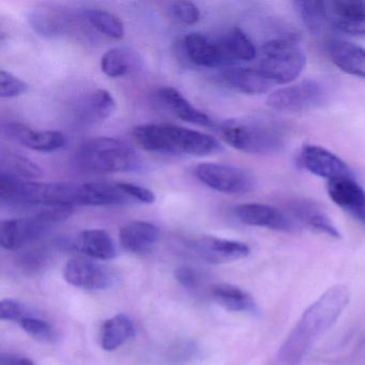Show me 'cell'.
Segmentation results:
<instances>
[{"label":"cell","instance_id":"11","mask_svg":"<svg viewBox=\"0 0 365 365\" xmlns=\"http://www.w3.org/2000/svg\"><path fill=\"white\" fill-rule=\"evenodd\" d=\"M189 245L195 254L209 264H221L237 262L247 257L250 254L249 245L245 243L215 236L194 239Z\"/></svg>","mask_w":365,"mask_h":365},{"label":"cell","instance_id":"14","mask_svg":"<svg viewBox=\"0 0 365 365\" xmlns=\"http://www.w3.org/2000/svg\"><path fill=\"white\" fill-rule=\"evenodd\" d=\"M4 135L9 140L39 153H53L65 146L67 140L59 131H41L31 129L19 123H8L3 125Z\"/></svg>","mask_w":365,"mask_h":365},{"label":"cell","instance_id":"21","mask_svg":"<svg viewBox=\"0 0 365 365\" xmlns=\"http://www.w3.org/2000/svg\"><path fill=\"white\" fill-rule=\"evenodd\" d=\"M331 61L344 73L365 78V48L343 39L329 43Z\"/></svg>","mask_w":365,"mask_h":365},{"label":"cell","instance_id":"39","mask_svg":"<svg viewBox=\"0 0 365 365\" xmlns=\"http://www.w3.org/2000/svg\"><path fill=\"white\" fill-rule=\"evenodd\" d=\"M26 316L24 307L18 301L5 299L0 302V319L20 322Z\"/></svg>","mask_w":365,"mask_h":365},{"label":"cell","instance_id":"19","mask_svg":"<svg viewBox=\"0 0 365 365\" xmlns=\"http://www.w3.org/2000/svg\"><path fill=\"white\" fill-rule=\"evenodd\" d=\"M133 200L119 187L118 182H88L78 185L76 206H120L133 204Z\"/></svg>","mask_w":365,"mask_h":365},{"label":"cell","instance_id":"20","mask_svg":"<svg viewBox=\"0 0 365 365\" xmlns=\"http://www.w3.org/2000/svg\"><path fill=\"white\" fill-rule=\"evenodd\" d=\"M331 22L341 33L365 36V1L337 0L329 3Z\"/></svg>","mask_w":365,"mask_h":365},{"label":"cell","instance_id":"6","mask_svg":"<svg viewBox=\"0 0 365 365\" xmlns=\"http://www.w3.org/2000/svg\"><path fill=\"white\" fill-rule=\"evenodd\" d=\"M259 68L274 85L296 82L304 71L307 56L294 36L273 38L262 48Z\"/></svg>","mask_w":365,"mask_h":365},{"label":"cell","instance_id":"24","mask_svg":"<svg viewBox=\"0 0 365 365\" xmlns=\"http://www.w3.org/2000/svg\"><path fill=\"white\" fill-rule=\"evenodd\" d=\"M72 247L89 257L99 260H110L116 257L114 240L103 230H86L72 242Z\"/></svg>","mask_w":365,"mask_h":365},{"label":"cell","instance_id":"15","mask_svg":"<svg viewBox=\"0 0 365 365\" xmlns=\"http://www.w3.org/2000/svg\"><path fill=\"white\" fill-rule=\"evenodd\" d=\"M217 78L224 87L242 95H264L274 86L259 68L228 67Z\"/></svg>","mask_w":365,"mask_h":365},{"label":"cell","instance_id":"38","mask_svg":"<svg viewBox=\"0 0 365 365\" xmlns=\"http://www.w3.org/2000/svg\"><path fill=\"white\" fill-rule=\"evenodd\" d=\"M118 185L121 190L135 202L153 204L155 202V193L150 190L146 189V187L128 182H118Z\"/></svg>","mask_w":365,"mask_h":365},{"label":"cell","instance_id":"7","mask_svg":"<svg viewBox=\"0 0 365 365\" xmlns=\"http://www.w3.org/2000/svg\"><path fill=\"white\" fill-rule=\"evenodd\" d=\"M328 99L327 87L315 78H305L269 93L266 103L277 112L300 113L315 110Z\"/></svg>","mask_w":365,"mask_h":365},{"label":"cell","instance_id":"3","mask_svg":"<svg viewBox=\"0 0 365 365\" xmlns=\"http://www.w3.org/2000/svg\"><path fill=\"white\" fill-rule=\"evenodd\" d=\"M78 185L69 182H37L0 174V202L16 208L76 207Z\"/></svg>","mask_w":365,"mask_h":365},{"label":"cell","instance_id":"29","mask_svg":"<svg viewBox=\"0 0 365 365\" xmlns=\"http://www.w3.org/2000/svg\"><path fill=\"white\" fill-rule=\"evenodd\" d=\"M140 61L136 53L130 48H115L108 51L101 58V70L112 78H123L133 72Z\"/></svg>","mask_w":365,"mask_h":365},{"label":"cell","instance_id":"12","mask_svg":"<svg viewBox=\"0 0 365 365\" xmlns=\"http://www.w3.org/2000/svg\"><path fill=\"white\" fill-rule=\"evenodd\" d=\"M329 197L352 219L365 225V190L354 176L328 181Z\"/></svg>","mask_w":365,"mask_h":365},{"label":"cell","instance_id":"4","mask_svg":"<svg viewBox=\"0 0 365 365\" xmlns=\"http://www.w3.org/2000/svg\"><path fill=\"white\" fill-rule=\"evenodd\" d=\"M76 160L83 170L100 174L138 172L144 163L135 149L113 138L86 140L78 147Z\"/></svg>","mask_w":365,"mask_h":365},{"label":"cell","instance_id":"27","mask_svg":"<svg viewBox=\"0 0 365 365\" xmlns=\"http://www.w3.org/2000/svg\"><path fill=\"white\" fill-rule=\"evenodd\" d=\"M0 174L9 175L22 180L35 181L43 176V170L29 158L3 148L0 153Z\"/></svg>","mask_w":365,"mask_h":365},{"label":"cell","instance_id":"35","mask_svg":"<svg viewBox=\"0 0 365 365\" xmlns=\"http://www.w3.org/2000/svg\"><path fill=\"white\" fill-rule=\"evenodd\" d=\"M29 91V85L11 72L0 70V97L4 99L20 97Z\"/></svg>","mask_w":365,"mask_h":365},{"label":"cell","instance_id":"33","mask_svg":"<svg viewBox=\"0 0 365 365\" xmlns=\"http://www.w3.org/2000/svg\"><path fill=\"white\" fill-rule=\"evenodd\" d=\"M19 324L27 334L31 335L37 341H43V343H54L58 339V333L55 330L54 327L41 318L27 315Z\"/></svg>","mask_w":365,"mask_h":365},{"label":"cell","instance_id":"40","mask_svg":"<svg viewBox=\"0 0 365 365\" xmlns=\"http://www.w3.org/2000/svg\"><path fill=\"white\" fill-rule=\"evenodd\" d=\"M175 277L185 288H194L198 283V275L190 267H180L175 271Z\"/></svg>","mask_w":365,"mask_h":365},{"label":"cell","instance_id":"23","mask_svg":"<svg viewBox=\"0 0 365 365\" xmlns=\"http://www.w3.org/2000/svg\"><path fill=\"white\" fill-rule=\"evenodd\" d=\"M158 98L161 103L180 120L202 127H210L212 125V120L206 113L192 106L191 102L187 101L182 93L174 87L160 88L158 91Z\"/></svg>","mask_w":365,"mask_h":365},{"label":"cell","instance_id":"5","mask_svg":"<svg viewBox=\"0 0 365 365\" xmlns=\"http://www.w3.org/2000/svg\"><path fill=\"white\" fill-rule=\"evenodd\" d=\"M221 135L226 144L247 155H274L285 146L281 131L262 119L227 121L222 125Z\"/></svg>","mask_w":365,"mask_h":365},{"label":"cell","instance_id":"1","mask_svg":"<svg viewBox=\"0 0 365 365\" xmlns=\"http://www.w3.org/2000/svg\"><path fill=\"white\" fill-rule=\"evenodd\" d=\"M350 292L346 286L328 288L299 318L279 348L281 365H300L316 341L337 322L349 304Z\"/></svg>","mask_w":365,"mask_h":365},{"label":"cell","instance_id":"36","mask_svg":"<svg viewBox=\"0 0 365 365\" xmlns=\"http://www.w3.org/2000/svg\"><path fill=\"white\" fill-rule=\"evenodd\" d=\"M170 12L175 20L181 24L194 25L200 21V11L191 1H175L170 4Z\"/></svg>","mask_w":365,"mask_h":365},{"label":"cell","instance_id":"22","mask_svg":"<svg viewBox=\"0 0 365 365\" xmlns=\"http://www.w3.org/2000/svg\"><path fill=\"white\" fill-rule=\"evenodd\" d=\"M119 238L125 251L133 254H146L159 241L160 230L149 222H130L121 228Z\"/></svg>","mask_w":365,"mask_h":365},{"label":"cell","instance_id":"25","mask_svg":"<svg viewBox=\"0 0 365 365\" xmlns=\"http://www.w3.org/2000/svg\"><path fill=\"white\" fill-rule=\"evenodd\" d=\"M211 294L221 307L228 311L253 315L259 313L257 303L253 297L238 286L228 283L217 284L211 289Z\"/></svg>","mask_w":365,"mask_h":365},{"label":"cell","instance_id":"34","mask_svg":"<svg viewBox=\"0 0 365 365\" xmlns=\"http://www.w3.org/2000/svg\"><path fill=\"white\" fill-rule=\"evenodd\" d=\"M27 20L31 27L43 37H55L61 33V27L48 12L33 10L27 14Z\"/></svg>","mask_w":365,"mask_h":365},{"label":"cell","instance_id":"18","mask_svg":"<svg viewBox=\"0 0 365 365\" xmlns=\"http://www.w3.org/2000/svg\"><path fill=\"white\" fill-rule=\"evenodd\" d=\"M183 48L187 58L200 67L217 68L232 66L224 54L219 40L213 41L202 34H187L183 38Z\"/></svg>","mask_w":365,"mask_h":365},{"label":"cell","instance_id":"41","mask_svg":"<svg viewBox=\"0 0 365 365\" xmlns=\"http://www.w3.org/2000/svg\"><path fill=\"white\" fill-rule=\"evenodd\" d=\"M0 365H36L26 356H14V354H1Z\"/></svg>","mask_w":365,"mask_h":365},{"label":"cell","instance_id":"2","mask_svg":"<svg viewBox=\"0 0 365 365\" xmlns=\"http://www.w3.org/2000/svg\"><path fill=\"white\" fill-rule=\"evenodd\" d=\"M132 135L138 147L148 153L205 157L223 150L213 136L174 125H138Z\"/></svg>","mask_w":365,"mask_h":365},{"label":"cell","instance_id":"17","mask_svg":"<svg viewBox=\"0 0 365 365\" xmlns=\"http://www.w3.org/2000/svg\"><path fill=\"white\" fill-rule=\"evenodd\" d=\"M48 226L37 217L6 220L0 224V245L4 249L16 251L39 238Z\"/></svg>","mask_w":365,"mask_h":365},{"label":"cell","instance_id":"8","mask_svg":"<svg viewBox=\"0 0 365 365\" xmlns=\"http://www.w3.org/2000/svg\"><path fill=\"white\" fill-rule=\"evenodd\" d=\"M194 174L207 187L227 195H245L255 187L253 175L238 166L202 163L196 166Z\"/></svg>","mask_w":365,"mask_h":365},{"label":"cell","instance_id":"26","mask_svg":"<svg viewBox=\"0 0 365 365\" xmlns=\"http://www.w3.org/2000/svg\"><path fill=\"white\" fill-rule=\"evenodd\" d=\"M220 46L230 65L236 61H254L257 57V48L251 38L239 27H232L219 39Z\"/></svg>","mask_w":365,"mask_h":365},{"label":"cell","instance_id":"9","mask_svg":"<svg viewBox=\"0 0 365 365\" xmlns=\"http://www.w3.org/2000/svg\"><path fill=\"white\" fill-rule=\"evenodd\" d=\"M235 217L241 223L254 227L267 228L275 232H292L298 224L285 210L260 202H245L232 209Z\"/></svg>","mask_w":365,"mask_h":365},{"label":"cell","instance_id":"37","mask_svg":"<svg viewBox=\"0 0 365 365\" xmlns=\"http://www.w3.org/2000/svg\"><path fill=\"white\" fill-rule=\"evenodd\" d=\"M19 264L27 273L40 272L46 268L48 262V254L42 250H33L22 254L19 258Z\"/></svg>","mask_w":365,"mask_h":365},{"label":"cell","instance_id":"16","mask_svg":"<svg viewBox=\"0 0 365 365\" xmlns=\"http://www.w3.org/2000/svg\"><path fill=\"white\" fill-rule=\"evenodd\" d=\"M63 277L71 285L87 290L106 289L112 284V277L103 266L85 258L68 260Z\"/></svg>","mask_w":365,"mask_h":365},{"label":"cell","instance_id":"28","mask_svg":"<svg viewBox=\"0 0 365 365\" xmlns=\"http://www.w3.org/2000/svg\"><path fill=\"white\" fill-rule=\"evenodd\" d=\"M134 324L128 316L118 314L106 320L101 329V346L106 351H114L134 336Z\"/></svg>","mask_w":365,"mask_h":365},{"label":"cell","instance_id":"32","mask_svg":"<svg viewBox=\"0 0 365 365\" xmlns=\"http://www.w3.org/2000/svg\"><path fill=\"white\" fill-rule=\"evenodd\" d=\"M88 114L98 120L110 118L116 110V100L106 89H97L87 97L85 102Z\"/></svg>","mask_w":365,"mask_h":365},{"label":"cell","instance_id":"30","mask_svg":"<svg viewBox=\"0 0 365 365\" xmlns=\"http://www.w3.org/2000/svg\"><path fill=\"white\" fill-rule=\"evenodd\" d=\"M297 14L312 34H319L331 21L330 6L320 0L294 1Z\"/></svg>","mask_w":365,"mask_h":365},{"label":"cell","instance_id":"13","mask_svg":"<svg viewBox=\"0 0 365 365\" xmlns=\"http://www.w3.org/2000/svg\"><path fill=\"white\" fill-rule=\"evenodd\" d=\"M285 211L298 224L299 227L304 226L332 238H341V232L337 230L330 215L320 205L316 204L313 200L307 198L290 200L286 206Z\"/></svg>","mask_w":365,"mask_h":365},{"label":"cell","instance_id":"10","mask_svg":"<svg viewBox=\"0 0 365 365\" xmlns=\"http://www.w3.org/2000/svg\"><path fill=\"white\" fill-rule=\"evenodd\" d=\"M300 163L307 172L328 181L354 176L349 166L339 155L318 145H305L303 147Z\"/></svg>","mask_w":365,"mask_h":365},{"label":"cell","instance_id":"31","mask_svg":"<svg viewBox=\"0 0 365 365\" xmlns=\"http://www.w3.org/2000/svg\"><path fill=\"white\" fill-rule=\"evenodd\" d=\"M85 16L91 26L106 37L114 40H121L125 37V25L114 14L106 10L91 9L85 12Z\"/></svg>","mask_w":365,"mask_h":365}]
</instances>
